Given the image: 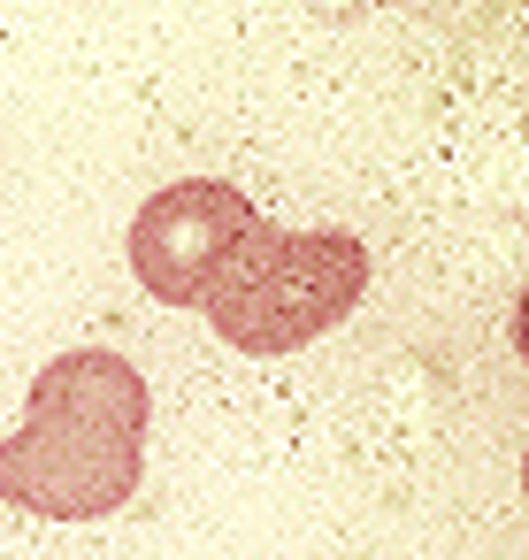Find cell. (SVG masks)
<instances>
[{
  "label": "cell",
  "mask_w": 529,
  "mask_h": 560,
  "mask_svg": "<svg viewBox=\"0 0 529 560\" xmlns=\"http://www.w3.org/2000/svg\"><path fill=\"white\" fill-rule=\"evenodd\" d=\"M254 231H261V215L238 185L185 177L131 215V277L162 307H208V292L223 284V269L238 261V246Z\"/></svg>",
  "instance_id": "cell-3"
},
{
  "label": "cell",
  "mask_w": 529,
  "mask_h": 560,
  "mask_svg": "<svg viewBox=\"0 0 529 560\" xmlns=\"http://www.w3.org/2000/svg\"><path fill=\"white\" fill-rule=\"evenodd\" d=\"M146 376L124 361V353H101V346H78V353H55L39 376H32V399L24 415H70V422H108V430H131L146 438Z\"/></svg>",
  "instance_id": "cell-4"
},
{
  "label": "cell",
  "mask_w": 529,
  "mask_h": 560,
  "mask_svg": "<svg viewBox=\"0 0 529 560\" xmlns=\"http://www.w3.org/2000/svg\"><path fill=\"white\" fill-rule=\"evenodd\" d=\"M368 292V246L353 231H254L223 284L208 292V323L238 353H299L330 323H345Z\"/></svg>",
  "instance_id": "cell-1"
},
{
  "label": "cell",
  "mask_w": 529,
  "mask_h": 560,
  "mask_svg": "<svg viewBox=\"0 0 529 560\" xmlns=\"http://www.w3.org/2000/svg\"><path fill=\"white\" fill-rule=\"evenodd\" d=\"M146 476V438L70 415H24V430L0 445V499L47 522H101L131 506Z\"/></svg>",
  "instance_id": "cell-2"
}]
</instances>
